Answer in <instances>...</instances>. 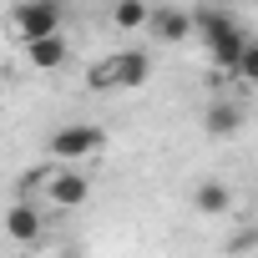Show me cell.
Returning <instances> with one entry per match:
<instances>
[{"label": "cell", "mask_w": 258, "mask_h": 258, "mask_svg": "<svg viewBox=\"0 0 258 258\" xmlns=\"http://www.w3.org/2000/svg\"><path fill=\"white\" fill-rule=\"evenodd\" d=\"M26 182H31V187H41V198H46L51 208H81V203L91 198V182H86V172H76L71 162H51V167L31 172Z\"/></svg>", "instance_id": "3"}, {"label": "cell", "mask_w": 258, "mask_h": 258, "mask_svg": "<svg viewBox=\"0 0 258 258\" xmlns=\"http://www.w3.org/2000/svg\"><path fill=\"white\" fill-rule=\"evenodd\" d=\"M147 76H152V56H147V51H116V56H106V61L91 66L86 86H91V91H132V86H142Z\"/></svg>", "instance_id": "1"}, {"label": "cell", "mask_w": 258, "mask_h": 258, "mask_svg": "<svg viewBox=\"0 0 258 258\" xmlns=\"http://www.w3.org/2000/svg\"><path fill=\"white\" fill-rule=\"evenodd\" d=\"M192 26H203V41H208V56H213L218 76H228V71H233V61H238V51L248 46L243 21H233V16H223V11H208V16H198Z\"/></svg>", "instance_id": "2"}, {"label": "cell", "mask_w": 258, "mask_h": 258, "mask_svg": "<svg viewBox=\"0 0 258 258\" xmlns=\"http://www.w3.org/2000/svg\"><path fill=\"white\" fill-rule=\"evenodd\" d=\"M6 233L16 238V243H36L41 233H46V218H41V208L36 203H11V213H6Z\"/></svg>", "instance_id": "8"}, {"label": "cell", "mask_w": 258, "mask_h": 258, "mask_svg": "<svg viewBox=\"0 0 258 258\" xmlns=\"http://www.w3.org/2000/svg\"><path fill=\"white\" fill-rule=\"evenodd\" d=\"M147 16H152L147 0H116V6H111L116 31H147Z\"/></svg>", "instance_id": "11"}, {"label": "cell", "mask_w": 258, "mask_h": 258, "mask_svg": "<svg viewBox=\"0 0 258 258\" xmlns=\"http://www.w3.org/2000/svg\"><path fill=\"white\" fill-rule=\"evenodd\" d=\"M66 56H71V46H66V31H51V36H36V41H26V61H31L36 71H61V66H66Z\"/></svg>", "instance_id": "6"}, {"label": "cell", "mask_w": 258, "mask_h": 258, "mask_svg": "<svg viewBox=\"0 0 258 258\" xmlns=\"http://www.w3.org/2000/svg\"><path fill=\"white\" fill-rule=\"evenodd\" d=\"M106 147V132L96 121H71V126H56V132L46 137V152L51 162H86Z\"/></svg>", "instance_id": "4"}, {"label": "cell", "mask_w": 258, "mask_h": 258, "mask_svg": "<svg viewBox=\"0 0 258 258\" xmlns=\"http://www.w3.org/2000/svg\"><path fill=\"white\" fill-rule=\"evenodd\" d=\"M203 126H208V137L228 142V137H238V126H243V106L238 101H213L208 116H203Z\"/></svg>", "instance_id": "9"}, {"label": "cell", "mask_w": 258, "mask_h": 258, "mask_svg": "<svg viewBox=\"0 0 258 258\" xmlns=\"http://www.w3.org/2000/svg\"><path fill=\"white\" fill-rule=\"evenodd\" d=\"M192 208H198V213H208V218H223V213L233 208V187H228V182H218V177H208V182H198Z\"/></svg>", "instance_id": "10"}, {"label": "cell", "mask_w": 258, "mask_h": 258, "mask_svg": "<svg viewBox=\"0 0 258 258\" xmlns=\"http://www.w3.org/2000/svg\"><path fill=\"white\" fill-rule=\"evenodd\" d=\"M61 26H66V6H61V0H21V6L11 11V36L21 46L36 41V36H51Z\"/></svg>", "instance_id": "5"}, {"label": "cell", "mask_w": 258, "mask_h": 258, "mask_svg": "<svg viewBox=\"0 0 258 258\" xmlns=\"http://www.w3.org/2000/svg\"><path fill=\"white\" fill-rule=\"evenodd\" d=\"M147 31H152L162 46H177V41H187V36H192V16H187V11H177V6H162V11H152V16H147Z\"/></svg>", "instance_id": "7"}]
</instances>
